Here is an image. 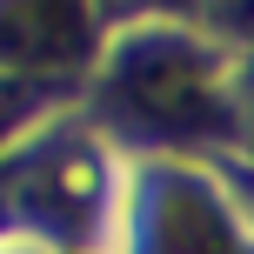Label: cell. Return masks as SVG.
I'll list each match as a JSON object with an SVG mask.
<instances>
[{
	"label": "cell",
	"mask_w": 254,
	"mask_h": 254,
	"mask_svg": "<svg viewBox=\"0 0 254 254\" xmlns=\"http://www.w3.org/2000/svg\"><path fill=\"white\" fill-rule=\"evenodd\" d=\"M121 94L134 114H147L154 127H194L214 114V87H207V67L181 47H140L121 67Z\"/></svg>",
	"instance_id": "cell-1"
},
{
	"label": "cell",
	"mask_w": 254,
	"mask_h": 254,
	"mask_svg": "<svg viewBox=\"0 0 254 254\" xmlns=\"http://www.w3.org/2000/svg\"><path fill=\"white\" fill-rule=\"evenodd\" d=\"M87 20L80 0H0V61L7 67H61L80 54Z\"/></svg>",
	"instance_id": "cell-2"
},
{
	"label": "cell",
	"mask_w": 254,
	"mask_h": 254,
	"mask_svg": "<svg viewBox=\"0 0 254 254\" xmlns=\"http://www.w3.org/2000/svg\"><path fill=\"white\" fill-rule=\"evenodd\" d=\"M154 234H161V241H154L161 254H234L228 214H221L214 194H201V188H174V194H167Z\"/></svg>",
	"instance_id": "cell-3"
},
{
	"label": "cell",
	"mask_w": 254,
	"mask_h": 254,
	"mask_svg": "<svg viewBox=\"0 0 254 254\" xmlns=\"http://www.w3.org/2000/svg\"><path fill=\"white\" fill-rule=\"evenodd\" d=\"M94 188H101V181H94V161H87V154H61V161L34 181V194H54L61 207H87Z\"/></svg>",
	"instance_id": "cell-4"
},
{
	"label": "cell",
	"mask_w": 254,
	"mask_h": 254,
	"mask_svg": "<svg viewBox=\"0 0 254 254\" xmlns=\"http://www.w3.org/2000/svg\"><path fill=\"white\" fill-rule=\"evenodd\" d=\"M7 114H13V94H7V87H0V127H7Z\"/></svg>",
	"instance_id": "cell-5"
},
{
	"label": "cell",
	"mask_w": 254,
	"mask_h": 254,
	"mask_svg": "<svg viewBox=\"0 0 254 254\" xmlns=\"http://www.w3.org/2000/svg\"><path fill=\"white\" fill-rule=\"evenodd\" d=\"M127 7H140V0H127Z\"/></svg>",
	"instance_id": "cell-6"
}]
</instances>
